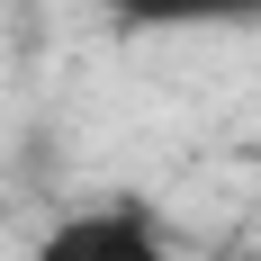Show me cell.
Instances as JSON below:
<instances>
[{
    "instance_id": "1",
    "label": "cell",
    "mask_w": 261,
    "mask_h": 261,
    "mask_svg": "<svg viewBox=\"0 0 261 261\" xmlns=\"http://www.w3.org/2000/svg\"><path fill=\"white\" fill-rule=\"evenodd\" d=\"M27 261H171V252H162V234L135 207H81L63 225H45Z\"/></svg>"
},
{
    "instance_id": "2",
    "label": "cell",
    "mask_w": 261,
    "mask_h": 261,
    "mask_svg": "<svg viewBox=\"0 0 261 261\" xmlns=\"http://www.w3.org/2000/svg\"><path fill=\"white\" fill-rule=\"evenodd\" d=\"M126 36H189V27H261V0H99Z\"/></svg>"
}]
</instances>
